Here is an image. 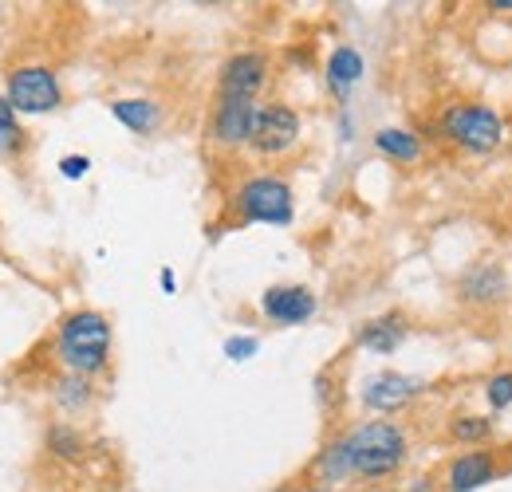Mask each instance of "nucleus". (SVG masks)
Segmentation results:
<instances>
[{
    "label": "nucleus",
    "mask_w": 512,
    "mask_h": 492,
    "mask_svg": "<svg viewBox=\"0 0 512 492\" xmlns=\"http://www.w3.org/2000/svg\"><path fill=\"white\" fill-rule=\"evenodd\" d=\"M446 430L457 445L481 449L485 441H493V433H497V418H489V414H453Z\"/></svg>",
    "instance_id": "nucleus-16"
},
{
    "label": "nucleus",
    "mask_w": 512,
    "mask_h": 492,
    "mask_svg": "<svg viewBox=\"0 0 512 492\" xmlns=\"http://www.w3.org/2000/svg\"><path fill=\"white\" fill-rule=\"evenodd\" d=\"M264 83H268V56H260V52H237V56H229V60L221 63L217 95L256 99Z\"/></svg>",
    "instance_id": "nucleus-12"
},
{
    "label": "nucleus",
    "mask_w": 512,
    "mask_h": 492,
    "mask_svg": "<svg viewBox=\"0 0 512 492\" xmlns=\"http://www.w3.org/2000/svg\"><path fill=\"white\" fill-rule=\"evenodd\" d=\"M87 170H91V158H87V154H67L64 162H60V174H64L67 182L87 178Z\"/></svg>",
    "instance_id": "nucleus-23"
},
{
    "label": "nucleus",
    "mask_w": 512,
    "mask_h": 492,
    "mask_svg": "<svg viewBox=\"0 0 512 492\" xmlns=\"http://www.w3.org/2000/svg\"><path fill=\"white\" fill-rule=\"evenodd\" d=\"M4 99L12 103L16 115H48L64 103V87H60L52 67L32 63V67H16L8 75V95Z\"/></svg>",
    "instance_id": "nucleus-5"
},
{
    "label": "nucleus",
    "mask_w": 512,
    "mask_h": 492,
    "mask_svg": "<svg viewBox=\"0 0 512 492\" xmlns=\"http://www.w3.org/2000/svg\"><path fill=\"white\" fill-rule=\"evenodd\" d=\"M335 449H339L347 481L375 485V481H390V477H398L406 469L410 433H406V426H398L390 418H371V422H359L347 433H339Z\"/></svg>",
    "instance_id": "nucleus-1"
},
{
    "label": "nucleus",
    "mask_w": 512,
    "mask_h": 492,
    "mask_svg": "<svg viewBox=\"0 0 512 492\" xmlns=\"http://www.w3.org/2000/svg\"><path fill=\"white\" fill-rule=\"evenodd\" d=\"M509 292H512V280H509V268L501 260H477L457 280V304H465V308L473 311L501 308L509 300Z\"/></svg>",
    "instance_id": "nucleus-7"
},
{
    "label": "nucleus",
    "mask_w": 512,
    "mask_h": 492,
    "mask_svg": "<svg viewBox=\"0 0 512 492\" xmlns=\"http://www.w3.org/2000/svg\"><path fill=\"white\" fill-rule=\"evenodd\" d=\"M426 390H430V382L418 378V374L379 370V374H371V378L363 382L359 398H363V406H367L371 414H402V410H410Z\"/></svg>",
    "instance_id": "nucleus-6"
},
{
    "label": "nucleus",
    "mask_w": 512,
    "mask_h": 492,
    "mask_svg": "<svg viewBox=\"0 0 512 492\" xmlns=\"http://www.w3.org/2000/svg\"><path fill=\"white\" fill-rule=\"evenodd\" d=\"M438 134L465 154H497L509 142V119L489 103H449L438 115Z\"/></svg>",
    "instance_id": "nucleus-3"
},
{
    "label": "nucleus",
    "mask_w": 512,
    "mask_h": 492,
    "mask_svg": "<svg viewBox=\"0 0 512 492\" xmlns=\"http://www.w3.org/2000/svg\"><path fill=\"white\" fill-rule=\"evenodd\" d=\"M481 394H485V402H489V410H493V414L509 410V406H512V370H501V374L485 378Z\"/></svg>",
    "instance_id": "nucleus-21"
},
{
    "label": "nucleus",
    "mask_w": 512,
    "mask_h": 492,
    "mask_svg": "<svg viewBox=\"0 0 512 492\" xmlns=\"http://www.w3.org/2000/svg\"><path fill=\"white\" fill-rule=\"evenodd\" d=\"M406 315H398V311H390V315H379V319H367L363 327H359V335H355V343L363 347V351H371V355H394L402 343H406Z\"/></svg>",
    "instance_id": "nucleus-13"
},
{
    "label": "nucleus",
    "mask_w": 512,
    "mask_h": 492,
    "mask_svg": "<svg viewBox=\"0 0 512 492\" xmlns=\"http://www.w3.org/2000/svg\"><path fill=\"white\" fill-rule=\"evenodd\" d=\"M56 359L75 378H95L111 363V319L103 311H71L56 331Z\"/></svg>",
    "instance_id": "nucleus-2"
},
{
    "label": "nucleus",
    "mask_w": 512,
    "mask_h": 492,
    "mask_svg": "<svg viewBox=\"0 0 512 492\" xmlns=\"http://www.w3.org/2000/svg\"><path fill=\"white\" fill-rule=\"evenodd\" d=\"M493 12H512V0H489Z\"/></svg>",
    "instance_id": "nucleus-25"
},
{
    "label": "nucleus",
    "mask_w": 512,
    "mask_h": 492,
    "mask_svg": "<svg viewBox=\"0 0 512 492\" xmlns=\"http://www.w3.org/2000/svg\"><path fill=\"white\" fill-rule=\"evenodd\" d=\"M233 213L241 225H292L296 217L292 185L276 174H253L233 189Z\"/></svg>",
    "instance_id": "nucleus-4"
},
{
    "label": "nucleus",
    "mask_w": 512,
    "mask_h": 492,
    "mask_svg": "<svg viewBox=\"0 0 512 492\" xmlns=\"http://www.w3.org/2000/svg\"><path fill=\"white\" fill-rule=\"evenodd\" d=\"M509 469L501 465V453L497 449H465L457 457H449L446 473V492H477L493 481H501Z\"/></svg>",
    "instance_id": "nucleus-10"
},
{
    "label": "nucleus",
    "mask_w": 512,
    "mask_h": 492,
    "mask_svg": "<svg viewBox=\"0 0 512 492\" xmlns=\"http://www.w3.org/2000/svg\"><path fill=\"white\" fill-rule=\"evenodd\" d=\"M375 150L398 166H414L422 158V138L406 126H383V130H375Z\"/></svg>",
    "instance_id": "nucleus-15"
},
{
    "label": "nucleus",
    "mask_w": 512,
    "mask_h": 492,
    "mask_svg": "<svg viewBox=\"0 0 512 492\" xmlns=\"http://www.w3.org/2000/svg\"><path fill=\"white\" fill-rule=\"evenodd\" d=\"M260 103L241 99V95H217L213 103V119H209V138L225 150H241L253 142V126Z\"/></svg>",
    "instance_id": "nucleus-9"
},
{
    "label": "nucleus",
    "mask_w": 512,
    "mask_h": 492,
    "mask_svg": "<svg viewBox=\"0 0 512 492\" xmlns=\"http://www.w3.org/2000/svg\"><path fill=\"white\" fill-rule=\"evenodd\" d=\"M260 311H264V319H272L280 327H300L320 311V300L304 284H276L260 296Z\"/></svg>",
    "instance_id": "nucleus-11"
},
{
    "label": "nucleus",
    "mask_w": 512,
    "mask_h": 492,
    "mask_svg": "<svg viewBox=\"0 0 512 492\" xmlns=\"http://www.w3.org/2000/svg\"><path fill=\"white\" fill-rule=\"evenodd\" d=\"M256 351H260V343H256L253 335H233V339H225V359H233V363H249Z\"/></svg>",
    "instance_id": "nucleus-22"
},
{
    "label": "nucleus",
    "mask_w": 512,
    "mask_h": 492,
    "mask_svg": "<svg viewBox=\"0 0 512 492\" xmlns=\"http://www.w3.org/2000/svg\"><path fill=\"white\" fill-rule=\"evenodd\" d=\"M363 71H367V63L363 56L355 52V48H335L331 52V60H327V87L335 91V99H343L347 103V95L359 87V79H363Z\"/></svg>",
    "instance_id": "nucleus-14"
},
{
    "label": "nucleus",
    "mask_w": 512,
    "mask_h": 492,
    "mask_svg": "<svg viewBox=\"0 0 512 492\" xmlns=\"http://www.w3.org/2000/svg\"><path fill=\"white\" fill-rule=\"evenodd\" d=\"M300 134H304V123L288 103H260L249 146L260 158H280L300 142Z\"/></svg>",
    "instance_id": "nucleus-8"
},
{
    "label": "nucleus",
    "mask_w": 512,
    "mask_h": 492,
    "mask_svg": "<svg viewBox=\"0 0 512 492\" xmlns=\"http://www.w3.org/2000/svg\"><path fill=\"white\" fill-rule=\"evenodd\" d=\"M0 150L4 154H20L24 150V126H20L8 99H0Z\"/></svg>",
    "instance_id": "nucleus-20"
},
{
    "label": "nucleus",
    "mask_w": 512,
    "mask_h": 492,
    "mask_svg": "<svg viewBox=\"0 0 512 492\" xmlns=\"http://www.w3.org/2000/svg\"><path fill=\"white\" fill-rule=\"evenodd\" d=\"M158 284H162L166 296H174V292H178V276H174V268H162V272H158Z\"/></svg>",
    "instance_id": "nucleus-24"
},
{
    "label": "nucleus",
    "mask_w": 512,
    "mask_h": 492,
    "mask_svg": "<svg viewBox=\"0 0 512 492\" xmlns=\"http://www.w3.org/2000/svg\"><path fill=\"white\" fill-rule=\"evenodd\" d=\"M83 433L75 430V426H52L48 430V449L56 453V457H64V461H75V457H83Z\"/></svg>",
    "instance_id": "nucleus-19"
},
{
    "label": "nucleus",
    "mask_w": 512,
    "mask_h": 492,
    "mask_svg": "<svg viewBox=\"0 0 512 492\" xmlns=\"http://www.w3.org/2000/svg\"><path fill=\"white\" fill-rule=\"evenodd\" d=\"M111 115L134 134H150L158 126V103H150V99H115Z\"/></svg>",
    "instance_id": "nucleus-17"
},
{
    "label": "nucleus",
    "mask_w": 512,
    "mask_h": 492,
    "mask_svg": "<svg viewBox=\"0 0 512 492\" xmlns=\"http://www.w3.org/2000/svg\"><path fill=\"white\" fill-rule=\"evenodd\" d=\"M56 402H60V410H67V414H83V410L95 402V390H91L87 378L67 374V378L56 382Z\"/></svg>",
    "instance_id": "nucleus-18"
}]
</instances>
